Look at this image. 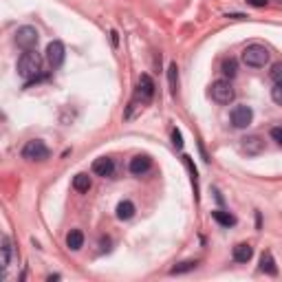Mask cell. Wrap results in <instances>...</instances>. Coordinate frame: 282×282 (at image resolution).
Masks as SVG:
<instances>
[{"instance_id": "6da1fadb", "label": "cell", "mask_w": 282, "mask_h": 282, "mask_svg": "<svg viewBox=\"0 0 282 282\" xmlns=\"http://www.w3.org/2000/svg\"><path fill=\"white\" fill-rule=\"evenodd\" d=\"M42 71V57L38 51H25L18 60V75L22 79L31 82V79H38Z\"/></svg>"}, {"instance_id": "7a4b0ae2", "label": "cell", "mask_w": 282, "mask_h": 282, "mask_svg": "<svg viewBox=\"0 0 282 282\" xmlns=\"http://www.w3.org/2000/svg\"><path fill=\"white\" fill-rule=\"evenodd\" d=\"M243 62L251 66V69H263V66L269 62V51H267L263 44H249V47L243 51Z\"/></svg>"}, {"instance_id": "3957f363", "label": "cell", "mask_w": 282, "mask_h": 282, "mask_svg": "<svg viewBox=\"0 0 282 282\" xmlns=\"http://www.w3.org/2000/svg\"><path fill=\"white\" fill-rule=\"evenodd\" d=\"M210 93H212V99L216 104H229L236 97V91H234V86L229 84V79H216L212 84Z\"/></svg>"}, {"instance_id": "277c9868", "label": "cell", "mask_w": 282, "mask_h": 282, "mask_svg": "<svg viewBox=\"0 0 282 282\" xmlns=\"http://www.w3.org/2000/svg\"><path fill=\"white\" fill-rule=\"evenodd\" d=\"M38 40H40V33L35 27H20L16 31V44L22 51H33L38 47Z\"/></svg>"}, {"instance_id": "5b68a950", "label": "cell", "mask_w": 282, "mask_h": 282, "mask_svg": "<svg viewBox=\"0 0 282 282\" xmlns=\"http://www.w3.org/2000/svg\"><path fill=\"white\" fill-rule=\"evenodd\" d=\"M22 157H25L27 161H44L49 157V148L44 141L40 139H31L27 141L25 148H22Z\"/></svg>"}, {"instance_id": "8992f818", "label": "cell", "mask_w": 282, "mask_h": 282, "mask_svg": "<svg viewBox=\"0 0 282 282\" xmlns=\"http://www.w3.org/2000/svg\"><path fill=\"white\" fill-rule=\"evenodd\" d=\"M154 97V82L150 75H141L139 77V86H137V95H135V102H132V106H137V104L141 102V106L144 104H150Z\"/></svg>"}, {"instance_id": "52a82bcc", "label": "cell", "mask_w": 282, "mask_h": 282, "mask_svg": "<svg viewBox=\"0 0 282 282\" xmlns=\"http://www.w3.org/2000/svg\"><path fill=\"white\" fill-rule=\"evenodd\" d=\"M47 62L51 64V69H60L64 62V44L60 40H53L47 44Z\"/></svg>"}, {"instance_id": "ba28073f", "label": "cell", "mask_w": 282, "mask_h": 282, "mask_svg": "<svg viewBox=\"0 0 282 282\" xmlns=\"http://www.w3.org/2000/svg\"><path fill=\"white\" fill-rule=\"evenodd\" d=\"M240 150L247 154V157H256V154H260L265 150V141L258 135H247L240 139Z\"/></svg>"}, {"instance_id": "9c48e42d", "label": "cell", "mask_w": 282, "mask_h": 282, "mask_svg": "<svg viewBox=\"0 0 282 282\" xmlns=\"http://www.w3.org/2000/svg\"><path fill=\"white\" fill-rule=\"evenodd\" d=\"M251 122H254V110H251L249 106L240 104V106H236L232 110V124L236 126V128H247Z\"/></svg>"}, {"instance_id": "30bf717a", "label": "cell", "mask_w": 282, "mask_h": 282, "mask_svg": "<svg viewBox=\"0 0 282 282\" xmlns=\"http://www.w3.org/2000/svg\"><path fill=\"white\" fill-rule=\"evenodd\" d=\"M150 168H152V159L148 157V154H137L135 159H130V172L135 176L146 174Z\"/></svg>"}, {"instance_id": "8fae6325", "label": "cell", "mask_w": 282, "mask_h": 282, "mask_svg": "<svg viewBox=\"0 0 282 282\" xmlns=\"http://www.w3.org/2000/svg\"><path fill=\"white\" fill-rule=\"evenodd\" d=\"M93 172L97 176H110L115 172V163L110 157H99L93 161Z\"/></svg>"}, {"instance_id": "7c38bea8", "label": "cell", "mask_w": 282, "mask_h": 282, "mask_svg": "<svg viewBox=\"0 0 282 282\" xmlns=\"http://www.w3.org/2000/svg\"><path fill=\"white\" fill-rule=\"evenodd\" d=\"M232 256H234L236 263H249L251 256H254V247H251L249 243H238V245L234 247Z\"/></svg>"}, {"instance_id": "4fadbf2b", "label": "cell", "mask_w": 282, "mask_h": 282, "mask_svg": "<svg viewBox=\"0 0 282 282\" xmlns=\"http://www.w3.org/2000/svg\"><path fill=\"white\" fill-rule=\"evenodd\" d=\"M260 271L269 273V276H278V267H276V260H273L271 251H265L263 258H260Z\"/></svg>"}, {"instance_id": "5bb4252c", "label": "cell", "mask_w": 282, "mask_h": 282, "mask_svg": "<svg viewBox=\"0 0 282 282\" xmlns=\"http://www.w3.org/2000/svg\"><path fill=\"white\" fill-rule=\"evenodd\" d=\"M220 71H223V75H225L227 79L236 77V73H238V60H236V57H227V60H223Z\"/></svg>"}, {"instance_id": "9a60e30c", "label": "cell", "mask_w": 282, "mask_h": 282, "mask_svg": "<svg viewBox=\"0 0 282 282\" xmlns=\"http://www.w3.org/2000/svg\"><path fill=\"white\" fill-rule=\"evenodd\" d=\"M66 245H69L73 251L82 249V245H84V234H82L79 229H71L69 236H66Z\"/></svg>"}, {"instance_id": "2e32d148", "label": "cell", "mask_w": 282, "mask_h": 282, "mask_svg": "<svg viewBox=\"0 0 282 282\" xmlns=\"http://www.w3.org/2000/svg\"><path fill=\"white\" fill-rule=\"evenodd\" d=\"M132 216H135V205H132V201H122L117 205V218L119 220H128Z\"/></svg>"}, {"instance_id": "e0dca14e", "label": "cell", "mask_w": 282, "mask_h": 282, "mask_svg": "<svg viewBox=\"0 0 282 282\" xmlns=\"http://www.w3.org/2000/svg\"><path fill=\"white\" fill-rule=\"evenodd\" d=\"M212 218L216 220V223H220L223 227H232V225H236V216H232L229 212H223V210H214V212H212Z\"/></svg>"}, {"instance_id": "ac0fdd59", "label": "cell", "mask_w": 282, "mask_h": 282, "mask_svg": "<svg viewBox=\"0 0 282 282\" xmlns=\"http://www.w3.org/2000/svg\"><path fill=\"white\" fill-rule=\"evenodd\" d=\"M91 176L88 174H75V179H73V188H75L77 192H88L91 190Z\"/></svg>"}, {"instance_id": "d6986e66", "label": "cell", "mask_w": 282, "mask_h": 282, "mask_svg": "<svg viewBox=\"0 0 282 282\" xmlns=\"http://www.w3.org/2000/svg\"><path fill=\"white\" fill-rule=\"evenodd\" d=\"M3 269H7L11 263V240H9V236H3Z\"/></svg>"}, {"instance_id": "ffe728a7", "label": "cell", "mask_w": 282, "mask_h": 282, "mask_svg": "<svg viewBox=\"0 0 282 282\" xmlns=\"http://www.w3.org/2000/svg\"><path fill=\"white\" fill-rule=\"evenodd\" d=\"M194 267H196V260H185V263H179L176 267H172V269H170V273H172V276H179V273L192 271Z\"/></svg>"}, {"instance_id": "44dd1931", "label": "cell", "mask_w": 282, "mask_h": 282, "mask_svg": "<svg viewBox=\"0 0 282 282\" xmlns=\"http://www.w3.org/2000/svg\"><path fill=\"white\" fill-rule=\"evenodd\" d=\"M168 77H170V91L176 93V84H179V69H176V64H170Z\"/></svg>"}, {"instance_id": "7402d4cb", "label": "cell", "mask_w": 282, "mask_h": 282, "mask_svg": "<svg viewBox=\"0 0 282 282\" xmlns=\"http://www.w3.org/2000/svg\"><path fill=\"white\" fill-rule=\"evenodd\" d=\"M271 79L276 82V84H282V62L271 66Z\"/></svg>"}, {"instance_id": "603a6c76", "label": "cell", "mask_w": 282, "mask_h": 282, "mask_svg": "<svg viewBox=\"0 0 282 282\" xmlns=\"http://www.w3.org/2000/svg\"><path fill=\"white\" fill-rule=\"evenodd\" d=\"M271 99L278 104V106H282V84H276L271 88Z\"/></svg>"}, {"instance_id": "cb8c5ba5", "label": "cell", "mask_w": 282, "mask_h": 282, "mask_svg": "<svg viewBox=\"0 0 282 282\" xmlns=\"http://www.w3.org/2000/svg\"><path fill=\"white\" fill-rule=\"evenodd\" d=\"M271 139L276 141L278 146H282V126H276V128H271Z\"/></svg>"}, {"instance_id": "d4e9b609", "label": "cell", "mask_w": 282, "mask_h": 282, "mask_svg": "<svg viewBox=\"0 0 282 282\" xmlns=\"http://www.w3.org/2000/svg\"><path fill=\"white\" fill-rule=\"evenodd\" d=\"M172 144H174L176 148H181V146H183V139H181V132H179V130H176V128L172 130Z\"/></svg>"}, {"instance_id": "484cf974", "label": "cell", "mask_w": 282, "mask_h": 282, "mask_svg": "<svg viewBox=\"0 0 282 282\" xmlns=\"http://www.w3.org/2000/svg\"><path fill=\"white\" fill-rule=\"evenodd\" d=\"M267 3H269V0H247V5H251V7H267Z\"/></svg>"}, {"instance_id": "4316f807", "label": "cell", "mask_w": 282, "mask_h": 282, "mask_svg": "<svg viewBox=\"0 0 282 282\" xmlns=\"http://www.w3.org/2000/svg\"><path fill=\"white\" fill-rule=\"evenodd\" d=\"M280 3H282V0H280Z\"/></svg>"}]
</instances>
